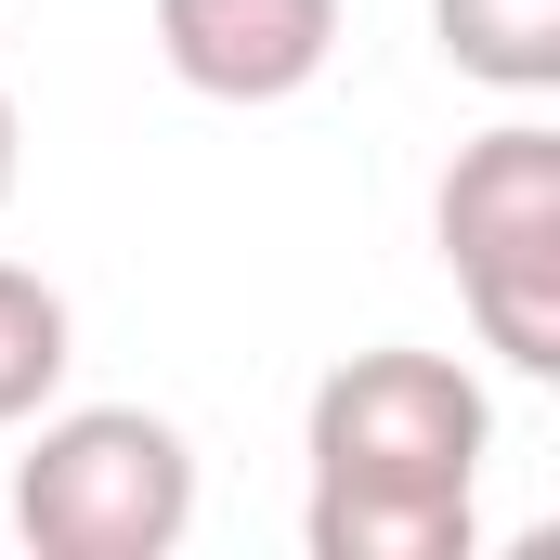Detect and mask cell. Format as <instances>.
Returning <instances> with one entry per match:
<instances>
[{"mask_svg":"<svg viewBox=\"0 0 560 560\" xmlns=\"http://www.w3.org/2000/svg\"><path fill=\"white\" fill-rule=\"evenodd\" d=\"M482 443H495V418L456 352L378 339V352L326 365L313 418H300L313 560H469L482 548Z\"/></svg>","mask_w":560,"mask_h":560,"instance_id":"obj_1","label":"cell"},{"mask_svg":"<svg viewBox=\"0 0 560 560\" xmlns=\"http://www.w3.org/2000/svg\"><path fill=\"white\" fill-rule=\"evenodd\" d=\"M430 235H443V275L469 300L482 352L560 392V131L535 118L469 131L456 170L430 183Z\"/></svg>","mask_w":560,"mask_h":560,"instance_id":"obj_2","label":"cell"},{"mask_svg":"<svg viewBox=\"0 0 560 560\" xmlns=\"http://www.w3.org/2000/svg\"><path fill=\"white\" fill-rule=\"evenodd\" d=\"M13 535L39 560H170L196 535V443L156 405H66L13 456Z\"/></svg>","mask_w":560,"mask_h":560,"instance_id":"obj_3","label":"cell"},{"mask_svg":"<svg viewBox=\"0 0 560 560\" xmlns=\"http://www.w3.org/2000/svg\"><path fill=\"white\" fill-rule=\"evenodd\" d=\"M156 66L209 105H287L339 66V0H156Z\"/></svg>","mask_w":560,"mask_h":560,"instance_id":"obj_4","label":"cell"},{"mask_svg":"<svg viewBox=\"0 0 560 560\" xmlns=\"http://www.w3.org/2000/svg\"><path fill=\"white\" fill-rule=\"evenodd\" d=\"M430 39L482 92H560V0H430Z\"/></svg>","mask_w":560,"mask_h":560,"instance_id":"obj_5","label":"cell"},{"mask_svg":"<svg viewBox=\"0 0 560 560\" xmlns=\"http://www.w3.org/2000/svg\"><path fill=\"white\" fill-rule=\"evenodd\" d=\"M66 365H79V313H66V287L26 275V261H0V430L52 418Z\"/></svg>","mask_w":560,"mask_h":560,"instance_id":"obj_6","label":"cell"},{"mask_svg":"<svg viewBox=\"0 0 560 560\" xmlns=\"http://www.w3.org/2000/svg\"><path fill=\"white\" fill-rule=\"evenodd\" d=\"M0 196H13V92H0Z\"/></svg>","mask_w":560,"mask_h":560,"instance_id":"obj_7","label":"cell"}]
</instances>
